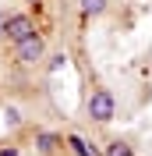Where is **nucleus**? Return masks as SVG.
Returning <instances> with one entry per match:
<instances>
[{
  "label": "nucleus",
  "mask_w": 152,
  "mask_h": 156,
  "mask_svg": "<svg viewBox=\"0 0 152 156\" xmlns=\"http://www.w3.org/2000/svg\"><path fill=\"white\" fill-rule=\"evenodd\" d=\"M85 114L92 117V121H99V124H106V121H113L117 117V99L110 89H92V96L85 99Z\"/></svg>",
  "instance_id": "nucleus-1"
},
{
  "label": "nucleus",
  "mask_w": 152,
  "mask_h": 156,
  "mask_svg": "<svg viewBox=\"0 0 152 156\" xmlns=\"http://www.w3.org/2000/svg\"><path fill=\"white\" fill-rule=\"evenodd\" d=\"M29 36H36V21H32L29 14H7V29H4V39L18 46L21 39H29Z\"/></svg>",
  "instance_id": "nucleus-2"
},
{
  "label": "nucleus",
  "mask_w": 152,
  "mask_h": 156,
  "mask_svg": "<svg viewBox=\"0 0 152 156\" xmlns=\"http://www.w3.org/2000/svg\"><path fill=\"white\" fill-rule=\"evenodd\" d=\"M14 57H18L21 64H39V60L46 57V43H43V36H29V39H21L18 46H14Z\"/></svg>",
  "instance_id": "nucleus-3"
},
{
  "label": "nucleus",
  "mask_w": 152,
  "mask_h": 156,
  "mask_svg": "<svg viewBox=\"0 0 152 156\" xmlns=\"http://www.w3.org/2000/svg\"><path fill=\"white\" fill-rule=\"evenodd\" d=\"M32 146H36V153H39V156H50V153H57V149L64 146V138H60L57 131H36Z\"/></svg>",
  "instance_id": "nucleus-4"
},
{
  "label": "nucleus",
  "mask_w": 152,
  "mask_h": 156,
  "mask_svg": "<svg viewBox=\"0 0 152 156\" xmlns=\"http://www.w3.org/2000/svg\"><path fill=\"white\" fill-rule=\"evenodd\" d=\"M64 142L71 146V153H74V156H99V153H95V149L85 142V138H81V135H74V131H71V135H67Z\"/></svg>",
  "instance_id": "nucleus-5"
},
{
  "label": "nucleus",
  "mask_w": 152,
  "mask_h": 156,
  "mask_svg": "<svg viewBox=\"0 0 152 156\" xmlns=\"http://www.w3.org/2000/svg\"><path fill=\"white\" fill-rule=\"evenodd\" d=\"M106 156H134V146L124 142V138H113V142L106 146Z\"/></svg>",
  "instance_id": "nucleus-6"
},
{
  "label": "nucleus",
  "mask_w": 152,
  "mask_h": 156,
  "mask_svg": "<svg viewBox=\"0 0 152 156\" xmlns=\"http://www.w3.org/2000/svg\"><path fill=\"white\" fill-rule=\"evenodd\" d=\"M78 4H81V14H103L106 11V0H78Z\"/></svg>",
  "instance_id": "nucleus-7"
},
{
  "label": "nucleus",
  "mask_w": 152,
  "mask_h": 156,
  "mask_svg": "<svg viewBox=\"0 0 152 156\" xmlns=\"http://www.w3.org/2000/svg\"><path fill=\"white\" fill-rule=\"evenodd\" d=\"M4 121H7V128H18L21 124V110L18 107H7L4 110Z\"/></svg>",
  "instance_id": "nucleus-8"
},
{
  "label": "nucleus",
  "mask_w": 152,
  "mask_h": 156,
  "mask_svg": "<svg viewBox=\"0 0 152 156\" xmlns=\"http://www.w3.org/2000/svg\"><path fill=\"white\" fill-rule=\"evenodd\" d=\"M64 64H67V57H64V53H57V57L50 60V71H53V75H57V71L64 68Z\"/></svg>",
  "instance_id": "nucleus-9"
},
{
  "label": "nucleus",
  "mask_w": 152,
  "mask_h": 156,
  "mask_svg": "<svg viewBox=\"0 0 152 156\" xmlns=\"http://www.w3.org/2000/svg\"><path fill=\"white\" fill-rule=\"evenodd\" d=\"M0 156H21V153H18V146H4V149H0Z\"/></svg>",
  "instance_id": "nucleus-10"
},
{
  "label": "nucleus",
  "mask_w": 152,
  "mask_h": 156,
  "mask_svg": "<svg viewBox=\"0 0 152 156\" xmlns=\"http://www.w3.org/2000/svg\"><path fill=\"white\" fill-rule=\"evenodd\" d=\"M4 29H7V11H0V39H4Z\"/></svg>",
  "instance_id": "nucleus-11"
}]
</instances>
